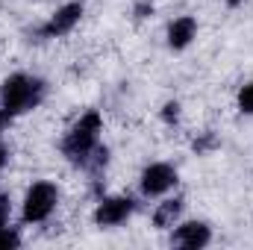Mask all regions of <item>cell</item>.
<instances>
[{
	"label": "cell",
	"instance_id": "19",
	"mask_svg": "<svg viewBox=\"0 0 253 250\" xmlns=\"http://www.w3.org/2000/svg\"><path fill=\"white\" fill-rule=\"evenodd\" d=\"M242 3H245V0H227V6H233V9H236V6H242Z\"/></svg>",
	"mask_w": 253,
	"mask_h": 250
},
{
	"label": "cell",
	"instance_id": "9",
	"mask_svg": "<svg viewBox=\"0 0 253 250\" xmlns=\"http://www.w3.org/2000/svg\"><path fill=\"white\" fill-rule=\"evenodd\" d=\"M183 206H186L183 197H168V200H162V203L156 206V212H153V227H156V230H171V227H177V221H180V215H183Z\"/></svg>",
	"mask_w": 253,
	"mask_h": 250
},
{
	"label": "cell",
	"instance_id": "6",
	"mask_svg": "<svg viewBox=\"0 0 253 250\" xmlns=\"http://www.w3.org/2000/svg\"><path fill=\"white\" fill-rule=\"evenodd\" d=\"M132 212H135V200L129 194L100 197V203L94 209V224L97 227H121Z\"/></svg>",
	"mask_w": 253,
	"mask_h": 250
},
{
	"label": "cell",
	"instance_id": "14",
	"mask_svg": "<svg viewBox=\"0 0 253 250\" xmlns=\"http://www.w3.org/2000/svg\"><path fill=\"white\" fill-rule=\"evenodd\" d=\"M0 248H21V236L15 227H0Z\"/></svg>",
	"mask_w": 253,
	"mask_h": 250
},
{
	"label": "cell",
	"instance_id": "12",
	"mask_svg": "<svg viewBox=\"0 0 253 250\" xmlns=\"http://www.w3.org/2000/svg\"><path fill=\"white\" fill-rule=\"evenodd\" d=\"M159 118H162V121H165L168 126H177V124H180V118H183V106H180L177 100H168V103L162 106Z\"/></svg>",
	"mask_w": 253,
	"mask_h": 250
},
{
	"label": "cell",
	"instance_id": "2",
	"mask_svg": "<svg viewBox=\"0 0 253 250\" xmlns=\"http://www.w3.org/2000/svg\"><path fill=\"white\" fill-rule=\"evenodd\" d=\"M100 129H103V115L97 109H88L85 115H80V121L68 129V135L62 138V156L83 168V162L88 159V153L100 144Z\"/></svg>",
	"mask_w": 253,
	"mask_h": 250
},
{
	"label": "cell",
	"instance_id": "17",
	"mask_svg": "<svg viewBox=\"0 0 253 250\" xmlns=\"http://www.w3.org/2000/svg\"><path fill=\"white\" fill-rule=\"evenodd\" d=\"M12 118H15V115H12V112H6V109L0 106V135H3L6 129H9V124H12Z\"/></svg>",
	"mask_w": 253,
	"mask_h": 250
},
{
	"label": "cell",
	"instance_id": "5",
	"mask_svg": "<svg viewBox=\"0 0 253 250\" xmlns=\"http://www.w3.org/2000/svg\"><path fill=\"white\" fill-rule=\"evenodd\" d=\"M177 183H180V174H177V168L168 165V162H150V165L141 171V180H138L144 197H159V194L171 191Z\"/></svg>",
	"mask_w": 253,
	"mask_h": 250
},
{
	"label": "cell",
	"instance_id": "7",
	"mask_svg": "<svg viewBox=\"0 0 253 250\" xmlns=\"http://www.w3.org/2000/svg\"><path fill=\"white\" fill-rule=\"evenodd\" d=\"M209 242H212V230H209L206 221H186L171 236L174 248H186V250H200V248H206Z\"/></svg>",
	"mask_w": 253,
	"mask_h": 250
},
{
	"label": "cell",
	"instance_id": "10",
	"mask_svg": "<svg viewBox=\"0 0 253 250\" xmlns=\"http://www.w3.org/2000/svg\"><path fill=\"white\" fill-rule=\"evenodd\" d=\"M106 165H109V147L106 144H97L91 153H88V159L83 162V171L97 183L100 177H103V171H106Z\"/></svg>",
	"mask_w": 253,
	"mask_h": 250
},
{
	"label": "cell",
	"instance_id": "11",
	"mask_svg": "<svg viewBox=\"0 0 253 250\" xmlns=\"http://www.w3.org/2000/svg\"><path fill=\"white\" fill-rule=\"evenodd\" d=\"M191 147H194L197 156H209V153H215V150L221 147V138H218L215 132H200V135L191 141Z\"/></svg>",
	"mask_w": 253,
	"mask_h": 250
},
{
	"label": "cell",
	"instance_id": "1",
	"mask_svg": "<svg viewBox=\"0 0 253 250\" xmlns=\"http://www.w3.org/2000/svg\"><path fill=\"white\" fill-rule=\"evenodd\" d=\"M44 94H47V83L33 74H9L0 83V106L12 115L33 112L36 106H42Z\"/></svg>",
	"mask_w": 253,
	"mask_h": 250
},
{
	"label": "cell",
	"instance_id": "8",
	"mask_svg": "<svg viewBox=\"0 0 253 250\" xmlns=\"http://www.w3.org/2000/svg\"><path fill=\"white\" fill-rule=\"evenodd\" d=\"M165 39H168V47H171V50H186L191 42L197 39V21H194L191 15H180V18H174V21L168 24Z\"/></svg>",
	"mask_w": 253,
	"mask_h": 250
},
{
	"label": "cell",
	"instance_id": "4",
	"mask_svg": "<svg viewBox=\"0 0 253 250\" xmlns=\"http://www.w3.org/2000/svg\"><path fill=\"white\" fill-rule=\"evenodd\" d=\"M83 12H85V6L80 3V0H71V3H65V6H59L39 30H36V36L44 42V39H62V36H68L80 21H83Z\"/></svg>",
	"mask_w": 253,
	"mask_h": 250
},
{
	"label": "cell",
	"instance_id": "15",
	"mask_svg": "<svg viewBox=\"0 0 253 250\" xmlns=\"http://www.w3.org/2000/svg\"><path fill=\"white\" fill-rule=\"evenodd\" d=\"M12 218V197L9 191H0V227H6Z\"/></svg>",
	"mask_w": 253,
	"mask_h": 250
},
{
	"label": "cell",
	"instance_id": "3",
	"mask_svg": "<svg viewBox=\"0 0 253 250\" xmlns=\"http://www.w3.org/2000/svg\"><path fill=\"white\" fill-rule=\"evenodd\" d=\"M56 203H59V188L53 186V183H47V180L33 183V186L27 188V194H24V221L27 224L47 221L53 215Z\"/></svg>",
	"mask_w": 253,
	"mask_h": 250
},
{
	"label": "cell",
	"instance_id": "18",
	"mask_svg": "<svg viewBox=\"0 0 253 250\" xmlns=\"http://www.w3.org/2000/svg\"><path fill=\"white\" fill-rule=\"evenodd\" d=\"M6 162H9V147H6V144H0V171L6 168Z\"/></svg>",
	"mask_w": 253,
	"mask_h": 250
},
{
	"label": "cell",
	"instance_id": "13",
	"mask_svg": "<svg viewBox=\"0 0 253 250\" xmlns=\"http://www.w3.org/2000/svg\"><path fill=\"white\" fill-rule=\"evenodd\" d=\"M239 112L242 115H253V80L239 88Z\"/></svg>",
	"mask_w": 253,
	"mask_h": 250
},
{
	"label": "cell",
	"instance_id": "16",
	"mask_svg": "<svg viewBox=\"0 0 253 250\" xmlns=\"http://www.w3.org/2000/svg\"><path fill=\"white\" fill-rule=\"evenodd\" d=\"M132 12H135V18L141 21V18L153 15V3H150V0H141V3H135V9H132Z\"/></svg>",
	"mask_w": 253,
	"mask_h": 250
}]
</instances>
